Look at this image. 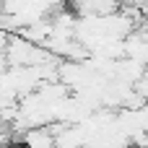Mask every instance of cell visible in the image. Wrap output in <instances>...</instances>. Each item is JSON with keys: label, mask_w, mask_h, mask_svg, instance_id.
<instances>
[{"label": "cell", "mask_w": 148, "mask_h": 148, "mask_svg": "<svg viewBox=\"0 0 148 148\" xmlns=\"http://www.w3.org/2000/svg\"><path fill=\"white\" fill-rule=\"evenodd\" d=\"M23 148H57V138L52 133V127H34L29 133H23V140H21Z\"/></svg>", "instance_id": "6da1fadb"}]
</instances>
